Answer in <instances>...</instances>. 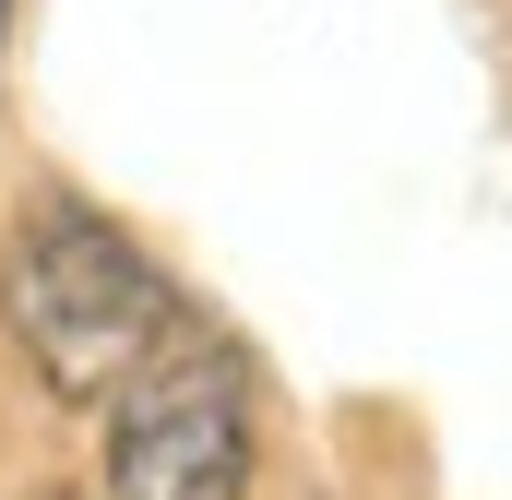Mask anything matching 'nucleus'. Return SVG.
<instances>
[{"label": "nucleus", "mask_w": 512, "mask_h": 500, "mask_svg": "<svg viewBox=\"0 0 512 500\" xmlns=\"http://www.w3.org/2000/svg\"><path fill=\"white\" fill-rule=\"evenodd\" d=\"M108 489L120 500H239L251 489V381L215 334H167L108 393Z\"/></svg>", "instance_id": "nucleus-2"}, {"label": "nucleus", "mask_w": 512, "mask_h": 500, "mask_svg": "<svg viewBox=\"0 0 512 500\" xmlns=\"http://www.w3.org/2000/svg\"><path fill=\"white\" fill-rule=\"evenodd\" d=\"M0 36H12V0H0Z\"/></svg>", "instance_id": "nucleus-3"}, {"label": "nucleus", "mask_w": 512, "mask_h": 500, "mask_svg": "<svg viewBox=\"0 0 512 500\" xmlns=\"http://www.w3.org/2000/svg\"><path fill=\"white\" fill-rule=\"evenodd\" d=\"M0 322L12 346L36 358V381L60 405H108L167 334H179V298L143 250L84 215V203H36L12 227V262H0Z\"/></svg>", "instance_id": "nucleus-1"}]
</instances>
